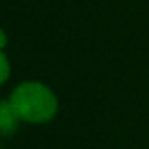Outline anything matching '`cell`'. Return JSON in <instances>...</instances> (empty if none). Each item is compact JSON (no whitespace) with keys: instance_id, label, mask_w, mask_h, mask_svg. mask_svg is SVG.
<instances>
[{"instance_id":"1","label":"cell","mask_w":149,"mask_h":149,"mask_svg":"<svg viewBox=\"0 0 149 149\" xmlns=\"http://www.w3.org/2000/svg\"><path fill=\"white\" fill-rule=\"evenodd\" d=\"M9 101L12 102L21 121L33 125L49 123L57 114L59 108L56 94L45 83L33 80L19 83L12 90Z\"/></svg>"},{"instance_id":"4","label":"cell","mask_w":149,"mask_h":149,"mask_svg":"<svg viewBox=\"0 0 149 149\" xmlns=\"http://www.w3.org/2000/svg\"><path fill=\"white\" fill-rule=\"evenodd\" d=\"M5 45H7V35L3 33V30H0V50H3Z\"/></svg>"},{"instance_id":"2","label":"cell","mask_w":149,"mask_h":149,"mask_svg":"<svg viewBox=\"0 0 149 149\" xmlns=\"http://www.w3.org/2000/svg\"><path fill=\"white\" fill-rule=\"evenodd\" d=\"M19 121L21 118L17 116L12 102L9 99H0V135L2 137L12 135L17 130Z\"/></svg>"},{"instance_id":"3","label":"cell","mask_w":149,"mask_h":149,"mask_svg":"<svg viewBox=\"0 0 149 149\" xmlns=\"http://www.w3.org/2000/svg\"><path fill=\"white\" fill-rule=\"evenodd\" d=\"M9 74H10V64H9V59H7V56L3 54V50H0V85H2L3 81H7Z\"/></svg>"}]
</instances>
